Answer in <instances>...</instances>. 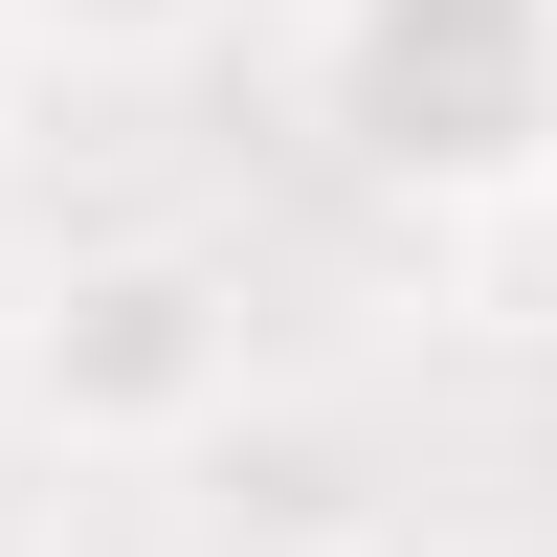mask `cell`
<instances>
[{"mask_svg": "<svg viewBox=\"0 0 557 557\" xmlns=\"http://www.w3.org/2000/svg\"><path fill=\"white\" fill-rule=\"evenodd\" d=\"M246 380H268V335L201 223H67L0 290V424L45 469H201L246 424Z\"/></svg>", "mask_w": 557, "mask_h": 557, "instance_id": "obj_1", "label": "cell"}, {"mask_svg": "<svg viewBox=\"0 0 557 557\" xmlns=\"http://www.w3.org/2000/svg\"><path fill=\"white\" fill-rule=\"evenodd\" d=\"M23 89H45V67H23V23H0V112H23Z\"/></svg>", "mask_w": 557, "mask_h": 557, "instance_id": "obj_4", "label": "cell"}, {"mask_svg": "<svg viewBox=\"0 0 557 557\" xmlns=\"http://www.w3.org/2000/svg\"><path fill=\"white\" fill-rule=\"evenodd\" d=\"M290 89L380 201H557V0H290Z\"/></svg>", "mask_w": 557, "mask_h": 557, "instance_id": "obj_2", "label": "cell"}, {"mask_svg": "<svg viewBox=\"0 0 557 557\" xmlns=\"http://www.w3.org/2000/svg\"><path fill=\"white\" fill-rule=\"evenodd\" d=\"M23 23V67H201L246 0H0Z\"/></svg>", "mask_w": 557, "mask_h": 557, "instance_id": "obj_3", "label": "cell"}]
</instances>
